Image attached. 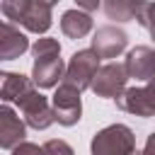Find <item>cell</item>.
<instances>
[{
  "instance_id": "1",
  "label": "cell",
  "mask_w": 155,
  "mask_h": 155,
  "mask_svg": "<svg viewBox=\"0 0 155 155\" xmlns=\"http://www.w3.org/2000/svg\"><path fill=\"white\" fill-rule=\"evenodd\" d=\"M92 155H140L136 150V136L126 124H111L94 133L90 143Z\"/></svg>"
},
{
  "instance_id": "2",
  "label": "cell",
  "mask_w": 155,
  "mask_h": 155,
  "mask_svg": "<svg viewBox=\"0 0 155 155\" xmlns=\"http://www.w3.org/2000/svg\"><path fill=\"white\" fill-rule=\"evenodd\" d=\"M99 61H102V58L97 56L94 48H80V51H75V53L70 56L68 68H65V78H63V82L78 87L80 92L87 90V87H92V80H94L97 70L102 68Z\"/></svg>"
},
{
  "instance_id": "3",
  "label": "cell",
  "mask_w": 155,
  "mask_h": 155,
  "mask_svg": "<svg viewBox=\"0 0 155 155\" xmlns=\"http://www.w3.org/2000/svg\"><path fill=\"white\" fill-rule=\"evenodd\" d=\"M126 82H128V70L124 63H104L94 80H92V92L97 97H104V99H119L124 92H126Z\"/></svg>"
},
{
  "instance_id": "4",
  "label": "cell",
  "mask_w": 155,
  "mask_h": 155,
  "mask_svg": "<svg viewBox=\"0 0 155 155\" xmlns=\"http://www.w3.org/2000/svg\"><path fill=\"white\" fill-rule=\"evenodd\" d=\"M17 107L27 121V126L36 128V131H44L48 128L53 121H56V114H53V107L51 102L39 92V90H29L24 97L17 99Z\"/></svg>"
},
{
  "instance_id": "5",
  "label": "cell",
  "mask_w": 155,
  "mask_h": 155,
  "mask_svg": "<svg viewBox=\"0 0 155 155\" xmlns=\"http://www.w3.org/2000/svg\"><path fill=\"white\" fill-rule=\"evenodd\" d=\"M51 107H53V114H56V121L61 126H75L82 116V99H80V90L68 85V82H61L56 94L51 97Z\"/></svg>"
},
{
  "instance_id": "6",
  "label": "cell",
  "mask_w": 155,
  "mask_h": 155,
  "mask_svg": "<svg viewBox=\"0 0 155 155\" xmlns=\"http://www.w3.org/2000/svg\"><path fill=\"white\" fill-rule=\"evenodd\" d=\"M116 107L126 114H136L143 119L155 116V80L143 87H126V92L116 99Z\"/></svg>"
},
{
  "instance_id": "7",
  "label": "cell",
  "mask_w": 155,
  "mask_h": 155,
  "mask_svg": "<svg viewBox=\"0 0 155 155\" xmlns=\"http://www.w3.org/2000/svg\"><path fill=\"white\" fill-rule=\"evenodd\" d=\"M126 46H128V34L121 27L104 24V27H99L94 31L90 48H94L99 58H116L119 53L126 51Z\"/></svg>"
},
{
  "instance_id": "8",
  "label": "cell",
  "mask_w": 155,
  "mask_h": 155,
  "mask_svg": "<svg viewBox=\"0 0 155 155\" xmlns=\"http://www.w3.org/2000/svg\"><path fill=\"white\" fill-rule=\"evenodd\" d=\"M124 65L128 70V78H133V80H143V82L155 80V48L153 46L131 48L126 53Z\"/></svg>"
},
{
  "instance_id": "9",
  "label": "cell",
  "mask_w": 155,
  "mask_h": 155,
  "mask_svg": "<svg viewBox=\"0 0 155 155\" xmlns=\"http://www.w3.org/2000/svg\"><path fill=\"white\" fill-rule=\"evenodd\" d=\"M27 136V121H22L12 107H0V148L15 150L19 143H24Z\"/></svg>"
},
{
  "instance_id": "10",
  "label": "cell",
  "mask_w": 155,
  "mask_h": 155,
  "mask_svg": "<svg viewBox=\"0 0 155 155\" xmlns=\"http://www.w3.org/2000/svg\"><path fill=\"white\" fill-rule=\"evenodd\" d=\"M65 68H68V65H63V58H61V56L36 58L34 65H31V80H34V85L41 87V90L56 87L58 80L65 78Z\"/></svg>"
},
{
  "instance_id": "11",
  "label": "cell",
  "mask_w": 155,
  "mask_h": 155,
  "mask_svg": "<svg viewBox=\"0 0 155 155\" xmlns=\"http://www.w3.org/2000/svg\"><path fill=\"white\" fill-rule=\"evenodd\" d=\"M29 48H31L29 39L12 22H5L2 29H0V56H2V61H15Z\"/></svg>"
},
{
  "instance_id": "12",
  "label": "cell",
  "mask_w": 155,
  "mask_h": 155,
  "mask_svg": "<svg viewBox=\"0 0 155 155\" xmlns=\"http://www.w3.org/2000/svg\"><path fill=\"white\" fill-rule=\"evenodd\" d=\"M92 27H94L92 15L85 10H65L61 15V31L68 39H82L92 31Z\"/></svg>"
},
{
  "instance_id": "13",
  "label": "cell",
  "mask_w": 155,
  "mask_h": 155,
  "mask_svg": "<svg viewBox=\"0 0 155 155\" xmlns=\"http://www.w3.org/2000/svg\"><path fill=\"white\" fill-rule=\"evenodd\" d=\"M19 24H22L27 31H31V34H46V31L51 29V24H53L51 5H46V2H41V0H31L29 10H27V15L22 17Z\"/></svg>"
},
{
  "instance_id": "14",
  "label": "cell",
  "mask_w": 155,
  "mask_h": 155,
  "mask_svg": "<svg viewBox=\"0 0 155 155\" xmlns=\"http://www.w3.org/2000/svg\"><path fill=\"white\" fill-rule=\"evenodd\" d=\"M2 85H0V99L2 102H17L19 97H24L29 90H34V80H29L22 73H10L5 70L2 75Z\"/></svg>"
},
{
  "instance_id": "15",
  "label": "cell",
  "mask_w": 155,
  "mask_h": 155,
  "mask_svg": "<svg viewBox=\"0 0 155 155\" xmlns=\"http://www.w3.org/2000/svg\"><path fill=\"white\" fill-rule=\"evenodd\" d=\"M104 15L111 22H133L136 19V10H138V0H104Z\"/></svg>"
},
{
  "instance_id": "16",
  "label": "cell",
  "mask_w": 155,
  "mask_h": 155,
  "mask_svg": "<svg viewBox=\"0 0 155 155\" xmlns=\"http://www.w3.org/2000/svg\"><path fill=\"white\" fill-rule=\"evenodd\" d=\"M31 56H34V61H36V58L61 56V44H58V39H53V36H41V39H36V41L31 44Z\"/></svg>"
},
{
  "instance_id": "17",
  "label": "cell",
  "mask_w": 155,
  "mask_h": 155,
  "mask_svg": "<svg viewBox=\"0 0 155 155\" xmlns=\"http://www.w3.org/2000/svg\"><path fill=\"white\" fill-rule=\"evenodd\" d=\"M29 5H31V0H2V15L10 22H22Z\"/></svg>"
},
{
  "instance_id": "18",
  "label": "cell",
  "mask_w": 155,
  "mask_h": 155,
  "mask_svg": "<svg viewBox=\"0 0 155 155\" xmlns=\"http://www.w3.org/2000/svg\"><path fill=\"white\" fill-rule=\"evenodd\" d=\"M44 150H46V155H75L73 145L65 143V140H61V138L46 140V143H44Z\"/></svg>"
},
{
  "instance_id": "19",
  "label": "cell",
  "mask_w": 155,
  "mask_h": 155,
  "mask_svg": "<svg viewBox=\"0 0 155 155\" xmlns=\"http://www.w3.org/2000/svg\"><path fill=\"white\" fill-rule=\"evenodd\" d=\"M12 155H46V150H44V145H36V143H29V140H24V143H19L15 150H10Z\"/></svg>"
},
{
  "instance_id": "20",
  "label": "cell",
  "mask_w": 155,
  "mask_h": 155,
  "mask_svg": "<svg viewBox=\"0 0 155 155\" xmlns=\"http://www.w3.org/2000/svg\"><path fill=\"white\" fill-rule=\"evenodd\" d=\"M75 5H78V10H85V12H97V10L104 5V0H75Z\"/></svg>"
},
{
  "instance_id": "21",
  "label": "cell",
  "mask_w": 155,
  "mask_h": 155,
  "mask_svg": "<svg viewBox=\"0 0 155 155\" xmlns=\"http://www.w3.org/2000/svg\"><path fill=\"white\" fill-rule=\"evenodd\" d=\"M140 155H155V131L148 136V140H145V148H143V153Z\"/></svg>"
},
{
  "instance_id": "22",
  "label": "cell",
  "mask_w": 155,
  "mask_h": 155,
  "mask_svg": "<svg viewBox=\"0 0 155 155\" xmlns=\"http://www.w3.org/2000/svg\"><path fill=\"white\" fill-rule=\"evenodd\" d=\"M41 2H46V5H51V7H53V5L58 2V0H41Z\"/></svg>"
},
{
  "instance_id": "23",
  "label": "cell",
  "mask_w": 155,
  "mask_h": 155,
  "mask_svg": "<svg viewBox=\"0 0 155 155\" xmlns=\"http://www.w3.org/2000/svg\"><path fill=\"white\" fill-rule=\"evenodd\" d=\"M150 36H153V41H155V29H150Z\"/></svg>"
}]
</instances>
